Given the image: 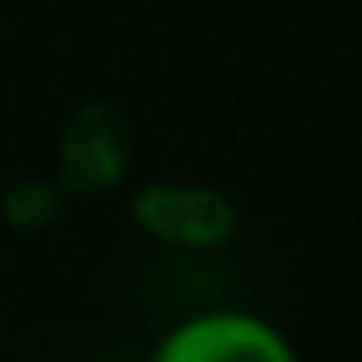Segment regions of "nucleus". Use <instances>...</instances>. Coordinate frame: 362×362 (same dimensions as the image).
Wrapping results in <instances>:
<instances>
[{
    "mask_svg": "<svg viewBox=\"0 0 362 362\" xmlns=\"http://www.w3.org/2000/svg\"><path fill=\"white\" fill-rule=\"evenodd\" d=\"M147 362H305L279 320L242 305H216L179 315L153 341Z\"/></svg>",
    "mask_w": 362,
    "mask_h": 362,
    "instance_id": "f257e3e1",
    "label": "nucleus"
}]
</instances>
